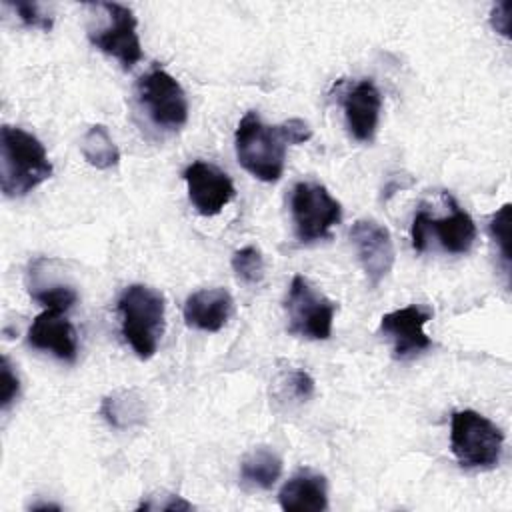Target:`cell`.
Segmentation results:
<instances>
[{
	"label": "cell",
	"mask_w": 512,
	"mask_h": 512,
	"mask_svg": "<svg viewBox=\"0 0 512 512\" xmlns=\"http://www.w3.org/2000/svg\"><path fill=\"white\" fill-rule=\"evenodd\" d=\"M40 508H44V510H46V508H56V510H58L60 506H56V504H34V506H32V510H40Z\"/></svg>",
	"instance_id": "29"
},
{
	"label": "cell",
	"mask_w": 512,
	"mask_h": 512,
	"mask_svg": "<svg viewBox=\"0 0 512 512\" xmlns=\"http://www.w3.org/2000/svg\"><path fill=\"white\" fill-rule=\"evenodd\" d=\"M286 310L292 334H300L310 340L330 338L336 304L300 274L290 282Z\"/></svg>",
	"instance_id": "7"
},
{
	"label": "cell",
	"mask_w": 512,
	"mask_h": 512,
	"mask_svg": "<svg viewBox=\"0 0 512 512\" xmlns=\"http://www.w3.org/2000/svg\"><path fill=\"white\" fill-rule=\"evenodd\" d=\"M140 104L150 120L166 130H178L188 120V100L178 84L164 68L154 66L136 82Z\"/></svg>",
	"instance_id": "6"
},
{
	"label": "cell",
	"mask_w": 512,
	"mask_h": 512,
	"mask_svg": "<svg viewBox=\"0 0 512 512\" xmlns=\"http://www.w3.org/2000/svg\"><path fill=\"white\" fill-rule=\"evenodd\" d=\"M282 474V458L268 446L250 450L240 462V480L248 488L270 490Z\"/></svg>",
	"instance_id": "17"
},
{
	"label": "cell",
	"mask_w": 512,
	"mask_h": 512,
	"mask_svg": "<svg viewBox=\"0 0 512 512\" xmlns=\"http://www.w3.org/2000/svg\"><path fill=\"white\" fill-rule=\"evenodd\" d=\"M28 344L38 350L52 352L56 358L66 362H74L78 354L76 330L58 310L46 308L34 318L28 330Z\"/></svg>",
	"instance_id": "12"
},
{
	"label": "cell",
	"mask_w": 512,
	"mask_h": 512,
	"mask_svg": "<svg viewBox=\"0 0 512 512\" xmlns=\"http://www.w3.org/2000/svg\"><path fill=\"white\" fill-rule=\"evenodd\" d=\"M232 314V296L224 288H204L186 298L184 320L188 326L218 332Z\"/></svg>",
	"instance_id": "14"
},
{
	"label": "cell",
	"mask_w": 512,
	"mask_h": 512,
	"mask_svg": "<svg viewBox=\"0 0 512 512\" xmlns=\"http://www.w3.org/2000/svg\"><path fill=\"white\" fill-rule=\"evenodd\" d=\"M184 180L190 202L202 216H216L234 198L230 176L204 160L192 162L184 170Z\"/></svg>",
	"instance_id": "11"
},
{
	"label": "cell",
	"mask_w": 512,
	"mask_h": 512,
	"mask_svg": "<svg viewBox=\"0 0 512 512\" xmlns=\"http://www.w3.org/2000/svg\"><path fill=\"white\" fill-rule=\"evenodd\" d=\"M278 128L286 144H302L312 138V128L300 118H288L282 124H278Z\"/></svg>",
	"instance_id": "25"
},
{
	"label": "cell",
	"mask_w": 512,
	"mask_h": 512,
	"mask_svg": "<svg viewBox=\"0 0 512 512\" xmlns=\"http://www.w3.org/2000/svg\"><path fill=\"white\" fill-rule=\"evenodd\" d=\"M238 162L258 180L276 182L284 172L286 140L278 126H266L260 116L246 112L234 136Z\"/></svg>",
	"instance_id": "3"
},
{
	"label": "cell",
	"mask_w": 512,
	"mask_h": 512,
	"mask_svg": "<svg viewBox=\"0 0 512 512\" xmlns=\"http://www.w3.org/2000/svg\"><path fill=\"white\" fill-rule=\"evenodd\" d=\"M444 200L450 204V216L434 220L428 216V232H434L442 248L450 254H464L472 248L476 240L474 220L466 210H462L456 200L444 192Z\"/></svg>",
	"instance_id": "16"
},
{
	"label": "cell",
	"mask_w": 512,
	"mask_h": 512,
	"mask_svg": "<svg viewBox=\"0 0 512 512\" xmlns=\"http://www.w3.org/2000/svg\"><path fill=\"white\" fill-rule=\"evenodd\" d=\"M432 310L418 304L398 308L382 316L380 330L392 340L394 358L406 360L432 346V340L424 332V324L430 320Z\"/></svg>",
	"instance_id": "10"
},
{
	"label": "cell",
	"mask_w": 512,
	"mask_h": 512,
	"mask_svg": "<svg viewBox=\"0 0 512 512\" xmlns=\"http://www.w3.org/2000/svg\"><path fill=\"white\" fill-rule=\"evenodd\" d=\"M98 6L106 12L108 24L98 30H90V42L104 54L114 56L124 70H130L136 62L142 60V46L136 32V16L124 4L102 2Z\"/></svg>",
	"instance_id": "8"
},
{
	"label": "cell",
	"mask_w": 512,
	"mask_h": 512,
	"mask_svg": "<svg viewBox=\"0 0 512 512\" xmlns=\"http://www.w3.org/2000/svg\"><path fill=\"white\" fill-rule=\"evenodd\" d=\"M232 270L244 284H260L264 278V258L256 246H244L232 256Z\"/></svg>",
	"instance_id": "20"
},
{
	"label": "cell",
	"mask_w": 512,
	"mask_h": 512,
	"mask_svg": "<svg viewBox=\"0 0 512 512\" xmlns=\"http://www.w3.org/2000/svg\"><path fill=\"white\" fill-rule=\"evenodd\" d=\"M0 382H2V388H0V406L2 410H6L14 398L18 396V390H20V382H18V376L14 374L8 358L4 356L2 358V376H0Z\"/></svg>",
	"instance_id": "24"
},
{
	"label": "cell",
	"mask_w": 512,
	"mask_h": 512,
	"mask_svg": "<svg viewBox=\"0 0 512 512\" xmlns=\"http://www.w3.org/2000/svg\"><path fill=\"white\" fill-rule=\"evenodd\" d=\"M288 384H290V394H292L296 400H300V402L308 400V398L314 394V380H312L310 374L304 372V370L292 372L290 378H288Z\"/></svg>",
	"instance_id": "27"
},
{
	"label": "cell",
	"mask_w": 512,
	"mask_h": 512,
	"mask_svg": "<svg viewBox=\"0 0 512 512\" xmlns=\"http://www.w3.org/2000/svg\"><path fill=\"white\" fill-rule=\"evenodd\" d=\"M0 186L4 196H26L52 176L42 142L22 128L4 124L0 130Z\"/></svg>",
	"instance_id": "1"
},
{
	"label": "cell",
	"mask_w": 512,
	"mask_h": 512,
	"mask_svg": "<svg viewBox=\"0 0 512 512\" xmlns=\"http://www.w3.org/2000/svg\"><path fill=\"white\" fill-rule=\"evenodd\" d=\"M490 24H492V28L498 34L510 38V30H512V2H506V0L498 2L492 8V12H490Z\"/></svg>",
	"instance_id": "26"
},
{
	"label": "cell",
	"mask_w": 512,
	"mask_h": 512,
	"mask_svg": "<svg viewBox=\"0 0 512 512\" xmlns=\"http://www.w3.org/2000/svg\"><path fill=\"white\" fill-rule=\"evenodd\" d=\"M428 212L426 210H420L416 216H414V222H412V246L416 252H424L426 248V240H428Z\"/></svg>",
	"instance_id": "28"
},
{
	"label": "cell",
	"mask_w": 512,
	"mask_h": 512,
	"mask_svg": "<svg viewBox=\"0 0 512 512\" xmlns=\"http://www.w3.org/2000/svg\"><path fill=\"white\" fill-rule=\"evenodd\" d=\"M288 512H322L328 508V484L322 474L302 470L294 474L278 494Z\"/></svg>",
	"instance_id": "15"
},
{
	"label": "cell",
	"mask_w": 512,
	"mask_h": 512,
	"mask_svg": "<svg viewBox=\"0 0 512 512\" xmlns=\"http://www.w3.org/2000/svg\"><path fill=\"white\" fill-rule=\"evenodd\" d=\"M80 152L84 160L98 170H108L120 160V150L104 124H94L86 130L80 142Z\"/></svg>",
	"instance_id": "18"
},
{
	"label": "cell",
	"mask_w": 512,
	"mask_h": 512,
	"mask_svg": "<svg viewBox=\"0 0 512 512\" xmlns=\"http://www.w3.org/2000/svg\"><path fill=\"white\" fill-rule=\"evenodd\" d=\"M22 20L24 26L28 28H40V30H50L52 28V18L44 12H40V6L36 2H6Z\"/></svg>",
	"instance_id": "23"
},
{
	"label": "cell",
	"mask_w": 512,
	"mask_h": 512,
	"mask_svg": "<svg viewBox=\"0 0 512 512\" xmlns=\"http://www.w3.org/2000/svg\"><path fill=\"white\" fill-rule=\"evenodd\" d=\"M510 204H504L490 220V234L500 248V258L506 272L510 270Z\"/></svg>",
	"instance_id": "21"
},
{
	"label": "cell",
	"mask_w": 512,
	"mask_h": 512,
	"mask_svg": "<svg viewBox=\"0 0 512 512\" xmlns=\"http://www.w3.org/2000/svg\"><path fill=\"white\" fill-rule=\"evenodd\" d=\"M350 240L370 286H378L392 270L396 256L388 228L376 220L362 218L352 224Z\"/></svg>",
	"instance_id": "9"
},
{
	"label": "cell",
	"mask_w": 512,
	"mask_h": 512,
	"mask_svg": "<svg viewBox=\"0 0 512 512\" xmlns=\"http://www.w3.org/2000/svg\"><path fill=\"white\" fill-rule=\"evenodd\" d=\"M32 298L42 304L48 310H58L66 312L72 308V304L78 300V294L70 286H50V288H40L32 292Z\"/></svg>",
	"instance_id": "22"
},
{
	"label": "cell",
	"mask_w": 512,
	"mask_h": 512,
	"mask_svg": "<svg viewBox=\"0 0 512 512\" xmlns=\"http://www.w3.org/2000/svg\"><path fill=\"white\" fill-rule=\"evenodd\" d=\"M342 106L350 134L360 142H370L382 108V96L376 84L372 80H360L344 94Z\"/></svg>",
	"instance_id": "13"
},
{
	"label": "cell",
	"mask_w": 512,
	"mask_h": 512,
	"mask_svg": "<svg viewBox=\"0 0 512 512\" xmlns=\"http://www.w3.org/2000/svg\"><path fill=\"white\" fill-rule=\"evenodd\" d=\"M102 416L116 428H128L144 420V402L136 390H118L102 400Z\"/></svg>",
	"instance_id": "19"
},
{
	"label": "cell",
	"mask_w": 512,
	"mask_h": 512,
	"mask_svg": "<svg viewBox=\"0 0 512 512\" xmlns=\"http://www.w3.org/2000/svg\"><path fill=\"white\" fill-rule=\"evenodd\" d=\"M294 232L300 242L326 238L330 228L340 222V202L316 182H298L290 198Z\"/></svg>",
	"instance_id": "5"
},
{
	"label": "cell",
	"mask_w": 512,
	"mask_h": 512,
	"mask_svg": "<svg viewBox=\"0 0 512 512\" xmlns=\"http://www.w3.org/2000/svg\"><path fill=\"white\" fill-rule=\"evenodd\" d=\"M122 334L138 358L154 356L164 332V296L144 284L128 286L118 298Z\"/></svg>",
	"instance_id": "2"
},
{
	"label": "cell",
	"mask_w": 512,
	"mask_h": 512,
	"mask_svg": "<svg viewBox=\"0 0 512 512\" xmlns=\"http://www.w3.org/2000/svg\"><path fill=\"white\" fill-rule=\"evenodd\" d=\"M504 434L486 416L474 410L452 414L450 446L464 468H492L502 454Z\"/></svg>",
	"instance_id": "4"
}]
</instances>
